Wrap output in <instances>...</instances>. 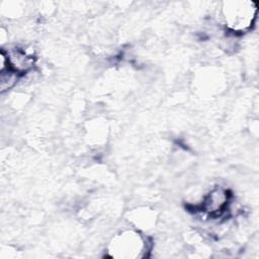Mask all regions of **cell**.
I'll use <instances>...</instances> for the list:
<instances>
[{
    "instance_id": "6da1fadb",
    "label": "cell",
    "mask_w": 259,
    "mask_h": 259,
    "mask_svg": "<svg viewBox=\"0 0 259 259\" xmlns=\"http://www.w3.org/2000/svg\"><path fill=\"white\" fill-rule=\"evenodd\" d=\"M258 5L254 1H229L222 7V17L227 28L234 33H245L253 28Z\"/></svg>"
},
{
    "instance_id": "7a4b0ae2",
    "label": "cell",
    "mask_w": 259,
    "mask_h": 259,
    "mask_svg": "<svg viewBox=\"0 0 259 259\" xmlns=\"http://www.w3.org/2000/svg\"><path fill=\"white\" fill-rule=\"evenodd\" d=\"M147 250V240L138 232L130 230L115 235L108 247V252L111 253V256L123 258L145 256Z\"/></svg>"
},
{
    "instance_id": "3957f363",
    "label": "cell",
    "mask_w": 259,
    "mask_h": 259,
    "mask_svg": "<svg viewBox=\"0 0 259 259\" xmlns=\"http://www.w3.org/2000/svg\"><path fill=\"white\" fill-rule=\"evenodd\" d=\"M232 194L223 186H213L204 196L199 204V211L210 218L223 215L230 206Z\"/></svg>"
},
{
    "instance_id": "277c9868",
    "label": "cell",
    "mask_w": 259,
    "mask_h": 259,
    "mask_svg": "<svg viewBox=\"0 0 259 259\" xmlns=\"http://www.w3.org/2000/svg\"><path fill=\"white\" fill-rule=\"evenodd\" d=\"M20 76L21 75H19L15 71L11 70L10 68H5L3 70H0V90H1V92L3 93L5 91H8L9 89H11L16 84V82L18 81Z\"/></svg>"
}]
</instances>
